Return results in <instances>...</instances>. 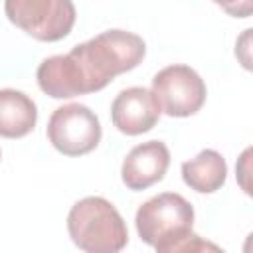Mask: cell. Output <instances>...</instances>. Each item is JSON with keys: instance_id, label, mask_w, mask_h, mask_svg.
Masks as SVG:
<instances>
[{"instance_id": "1", "label": "cell", "mask_w": 253, "mask_h": 253, "mask_svg": "<svg viewBox=\"0 0 253 253\" xmlns=\"http://www.w3.org/2000/svg\"><path fill=\"white\" fill-rule=\"evenodd\" d=\"M146 55L140 36L125 30H107L75 45L69 53L45 57L36 79L53 99H71L105 89L117 75L134 69Z\"/></svg>"}, {"instance_id": "2", "label": "cell", "mask_w": 253, "mask_h": 253, "mask_svg": "<svg viewBox=\"0 0 253 253\" xmlns=\"http://www.w3.org/2000/svg\"><path fill=\"white\" fill-rule=\"evenodd\" d=\"M134 223L138 237L158 253L219 251L217 245L204 241L192 231L194 208L176 192H162L144 202L136 210Z\"/></svg>"}, {"instance_id": "3", "label": "cell", "mask_w": 253, "mask_h": 253, "mask_svg": "<svg viewBox=\"0 0 253 253\" xmlns=\"http://www.w3.org/2000/svg\"><path fill=\"white\" fill-rule=\"evenodd\" d=\"M67 231L71 241L87 253H117L128 243L123 215L101 196H87L71 206Z\"/></svg>"}, {"instance_id": "4", "label": "cell", "mask_w": 253, "mask_h": 253, "mask_svg": "<svg viewBox=\"0 0 253 253\" xmlns=\"http://www.w3.org/2000/svg\"><path fill=\"white\" fill-rule=\"evenodd\" d=\"M6 18L38 42H59L75 26L71 0H4Z\"/></svg>"}, {"instance_id": "5", "label": "cell", "mask_w": 253, "mask_h": 253, "mask_svg": "<svg viewBox=\"0 0 253 253\" xmlns=\"http://www.w3.org/2000/svg\"><path fill=\"white\" fill-rule=\"evenodd\" d=\"M99 117L81 103L57 107L47 121V140L65 156H83L101 142Z\"/></svg>"}, {"instance_id": "6", "label": "cell", "mask_w": 253, "mask_h": 253, "mask_svg": "<svg viewBox=\"0 0 253 253\" xmlns=\"http://www.w3.org/2000/svg\"><path fill=\"white\" fill-rule=\"evenodd\" d=\"M152 95L160 107V113L168 117L196 115L206 103V83L190 65H168L160 69L152 79Z\"/></svg>"}, {"instance_id": "7", "label": "cell", "mask_w": 253, "mask_h": 253, "mask_svg": "<svg viewBox=\"0 0 253 253\" xmlns=\"http://www.w3.org/2000/svg\"><path fill=\"white\" fill-rule=\"evenodd\" d=\"M160 119V107L152 91L144 87L123 89L111 105V121L117 130L128 136L148 132Z\"/></svg>"}, {"instance_id": "8", "label": "cell", "mask_w": 253, "mask_h": 253, "mask_svg": "<svg viewBox=\"0 0 253 253\" xmlns=\"http://www.w3.org/2000/svg\"><path fill=\"white\" fill-rule=\"evenodd\" d=\"M168 166H170L168 146L162 140H148L136 144L126 154L121 166V178L128 190L140 192L160 182Z\"/></svg>"}, {"instance_id": "9", "label": "cell", "mask_w": 253, "mask_h": 253, "mask_svg": "<svg viewBox=\"0 0 253 253\" xmlns=\"http://www.w3.org/2000/svg\"><path fill=\"white\" fill-rule=\"evenodd\" d=\"M38 107L24 91L0 89V136L22 138L34 130Z\"/></svg>"}, {"instance_id": "10", "label": "cell", "mask_w": 253, "mask_h": 253, "mask_svg": "<svg viewBox=\"0 0 253 253\" xmlns=\"http://www.w3.org/2000/svg\"><path fill=\"white\" fill-rule=\"evenodd\" d=\"M227 178V164L217 150L206 148L196 158L182 162V180L198 194L217 192Z\"/></svg>"}, {"instance_id": "11", "label": "cell", "mask_w": 253, "mask_h": 253, "mask_svg": "<svg viewBox=\"0 0 253 253\" xmlns=\"http://www.w3.org/2000/svg\"><path fill=\"white\" fill-rule=\"evenodd\" d=\"M221 6L233 18H249L253 10V0H211Z\"/></svg>"}, {"instance_id": "12", "label": "cell", "mask_w": 253, "mask_h": 253, "mask_svg": "<svg viewBox=\"0 0 253 253\" xmlns=\"http://www.w3.org/2000/svg\"><path fill=\"white\" fill-rule=\"evenodd\" d=\"M249 156H251V148H247L241 154L239 162H237V178H239V184H241V188H243L245 194H251L249 180H247V176H249Z\"/></svg>"}, {"instance_id": "13", "label": "cell", "mask_w": 253, "mask_h": 253, "mask_svg": "<svg viewBox=\"0 0 253 253\" xmlns=\"http://www.w3.org/2000/svg\"><path fill=\"white\" fill-rule=\"evenodd\" d=\"M0 160H2V152H0Z\"/></svg>"}]
</instances>
